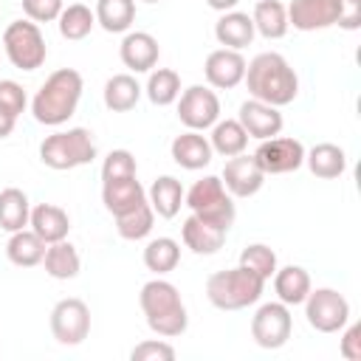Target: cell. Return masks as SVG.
<instances>
[{
    "instance_id": "4dcf8cb0",
    "label": "cell",
    "mask_w": 361,
    "mask_h": 361,
    "mask_svg": "<svg viewBox=\"0 0 361 361\" xmlns=\"http://www.w3.org/2000/svg\"><path fill=\"white\" fill-rule=\"evenodd\" d=\"M42 262H45V274L54 276V279H73L79 274V265H82L79 262V251L65 240L48 243Z\"/></svg>"
},
{
    "instance_id": "f546056e",
    "label": "cell",
    "mask_w": 361,
    "mask_h": 361,
    "mask_svg": "<svg viewBox=\"0 0 361 361\" xmlns=\"http://www.w3.org/2000/svg\"><path fill=\"white\" fill-rule=\"evenodd\" d=\"M212 149L220 152L223 158H234L240 152H245L248 144V133L243 130V124L237 118H226V121H214L212 124Z\"/></svg>"
},
{
    "instance_id": "836d02e7",
    "label": "cell",
    "mask_w": 361,
    "mask_h": 361,
    "mask_svg": "<svg viewBox=\"0 0 361 361\" xmlns=\"http://www.w3.org/2000/svg\"><path fill=\"white\" fill-rule=\"evenodd\" d=\"M56 20H59V34H62L65 39H73V42H76V39H85V37L93 31V25H96V14H93L85 3H71V6H65Z\"/></svg>"
},
{
    "instance_id": "5bb4252c",
    "label": "cell",
    "mask_w": 361,
    "mask_h": 361,
    "mask_svg": "<svg viewBox=\"0 0 361 361\" xmlns=\"http://www.w3.org/2000/svg\"><path fill=\"white\" fill-rule=\"evenodd\" d=\"M245 59L240 51H231V48H217L206 56V65H203V73H206V82L217 90H231L243 82L245 76Z\"/></svg>"
},
{
    "instance_id": "7bdbcfd3",
    "label": "cell",
    "mask_w": 361,
    "mask_h": 361,
    "mask_svg": "<svg viewBox=\"0 0 361 361\" xmlns=\"http://www.w3.org/2000/svg\"><path fill=\"white\" fill-rule=\"evenodd\" d=\"M341 355L350 358V361H361V324H350L344 330V336H341Z\"/></svg>"
},
{
    "instance_id": "4fadbf2b",
    "label": "cell",
    "mask_w": 361,
    "mask_h": 361,
    "mask_svg": "<svg viewBox=\"0 0 361 361\" xmlns=\"http://www.w3.org/2000/svg\"><path fill=\"white\" fill-rule=\"evenodd\" d=\"M220 180H223V186H226L228 195H234V197H251V195H257L262 189L265 172L259 169V164L254 161V155L240 152V155H234V158L226 161Z\"/></svg>"
},
{
    "instance_id": "ac0fdd59",
    "label": "cell",
    "mask_w": 361,
    "mask_h": 361,
    "mask_svg": "<svg viewBox=\"0 0 361 361\" xmlns=\"http://www.w3.org/2000/svg\"><path fill=\"white\" fill-rule=\"evenodd\" d=\"M226 228L217 226V223H209L197 214H189L183 220V228H180V237L186 243V248H192L195 254H214L223 248L226 243Z\"/></svg>"
},
{
    "instance_id": "f35d334b",
    "label": "cell",
    "mask_w": 361,
    "mask_h": 361,
    "mask_svg": "<svg viewBox=\"0 0 361 361\" xmlns=\"http://www.w3.org/2000/svg\"><path fill=\"white\" fill-rule=\"evenodd\" d=\"M0 110L14 116V118L25 110V90H23V85H17L11 79H0Z\"/></svg>"
},
{
    "instance_id": "4316f807",
    "label": "cell",
    "mask_w": 361,
    "mask_h": 361,
    "mask_svg": "<svg viewBox=\"0 0 361 361\" xmlns=\"http://www.w3.org/2000/svg\"><path fill=\"white\" fill-rule=\"evenodd\" d=\"M28 217H31V203H28V195L23 189H3L0 192V228L3 231H20L28 226Z\"/></svg>"
},
{
    "instance_id": "74e56055",
    "label": "cell",
    "mask_w": 361,
    "mask_h": 361,
    "mask_svg": "<svg viewBox=\"0 0 361 361\" xmlns=\"http://www.w3.org/2000/svg\"><path fill=\"white\" fill-rule=\"evenodd\" d=\"M135 155L130 149H113L102 164V180H118V178H135Z\"/></svg>"
},
{
    "instance_id": "ab89813d",
    "label": "cell",
    "mask_w": 361,
    "mask_h": 361,
    "mask_svg": "<svg viewBox=\"0 0 361 361\" xmlns=\"http://www.w3.org/2000/svg\"><path fill=\"white\" fill-rule=\"evenodd\" d=\"M130 358H133V361H172V358H175V347L166 344V341L152 338V341L135 344L133 353H130Z\"/></svg>"
},
{
    "instance_id": "5b68a950",
    "label": "cell",
    "mask_w": 361,
    "mask_h": 361,
    "mask_svg": "<svg viewBox=\"0 0 361 361\" xmlns=\"http://www.w3.org/2000/svg\"><path fill=\"white\" fill-rule=\"evenodd\" d=\"M96 158V144L90 130L73 127L65 133H54L39 144V161L51 169H76Z\"/></svg>"
},
{
    "instance_id": "603a6c76",
    "label": "cell",
    "mask_w": 361,
    "mask_h": 361,
    "mask_svg": "<svg viewBox=\"0 0 361 361\" xmlns=\"http://www.w3.org/2000/svg\"><path fill=\"white\" fill-rule=\"evenodd\" d=\"M274 290L282 305H302L310 293V274L302 265H285L274 271Z\"/></svg>"
},
{
    "instance_id": "6da1fadb",
    "label": "cell",
    "mask_w": 361,
    "mask_h": 361,
    "mask_svg": "<svg viewBox=\"0 0 361 361\" xmlns=\"http://www.w3.org/2000/svg\"><path fill=\"white\" fill-rule=\"evenodd\" d=\"M245 85H248V93L257 99V102H265V104H274V107H285L296 99L299 93V79H296V71L288 65V59L276 51H265V54H257L248 65H245Z\"/></svg>"
},
{
    "instance_id": "d6986e66",
    "label": "cell",
    "mask_w": 361,
    "mask_h": 361,
    "mask_svg": "<svg viewBox=\"0 0 361 361\" xmlns=\"http://www.w3.org/2000/svg\"><path fill=\"white\" fill-rule=\"evenodd\" d=\"M212 155H214V149H212L209 138L200 135L197 130H186L172 141V161L183 169H192V172L203 169L212 164Z\"/></svg>"
},
{
    "instance_id": "d6a6232c",
    "label": "cell",
    "mask_w": 361,
    "mask_h": 361,
    "mask_svg": "<svg viewBox=\"0 0 361 361\" xmlns=\"http://www.w3.org/2000/svg\"><path fill=\"white\" fill-rule=\"evenodd\" d=\"M180 262V245L172 240V237H155L147 243L144 248V265L152 271V274H169L175 271Z\"/></svg>"
},
{
    "instance_id": "ba28073f",
    "label": "cell",
    "mask_w": 361,
    "mask_h": 361,
    "mask_svg": "<svg viewBox=\"0 0 361 361\" xmlns=\"http://www.w3.org/2000/svg\"><path fill=\"white\" fill-rule=\"evenodd\" d=\"M307 324L319 333H338L350 322V302L333 288H316L305 299Z\"/></svg>"
},
{
    "instance_id": "d4e9b609",
    "label": "cell",
    "mask_w": 361,
    "mask_h": 361,
    "mask_svg": "<svg viewBox=\"0 0 361 361\" xmlns=\"http://www.w3.org/2000/svg\"><path fill=\"white\" fill-rule=\"evenodd\" d=\"M305 164L316 178L330 180V178H338L347 169V155L338 144L324 141V144H316L310 152H305Z\"/></svg>"
},
{
    "instance_id": "b9f144b4",
    "label": "cell",
    "mask_w": 361,
    "mask_h": 361,
    "mask_svg": "<svg viewBox=\"0 0 361 361\" xmlns=\"http://www.w3.org/2000/svg\"><path fill=\"white\" fill-rule=\"evenodd\" d=\"M344 31H355L361 25V0H338V20Z\"/></svg>"
},
{
    "instance_id": "f1b7e54d",
    "label": "cell",
    "mask_w": 361,
    "mask_h": 361,
    "mask_svg": "<svg viewBox=\"0 0 361 361\" xmlns=\"http://www.w3.org/2000/svg\"><path fill=\"white\" fill-rule=\"evenodd\" d=\"M93 14L107 34H124L135 20V0H99Z\"/></svg>"
},
{
    "instance_id": "3957f363",
    "label": "cell",
    "mask_w": 361,
    "mask_h": 361,
    "mask_svg": "<svg viewBox=\"0 0 361 361\" xmlns=\"http://www.w3.org/2000/svg\"><path fill=\"white\" fill-rule=\"evenodd\" d=\"M141 310L147 316V324L155 336H164V338H175L186 330L189 324V316H186V307L180 302V293L172 282L166 279H152L141 288Z\"/></svg>"
},
{
    "instance_id": "83f0119b",
    "label": "cell",
    "mask_w": 361,
    "mask_h": 361,
    "mask_svg": "<svg viewBox=\"0 0 361 361\" xmlns=\"http://www.w3.org/2000/svg\"><path fill=\"white\" fill-rule=\"evenodd\" d=\"M138 99H141V85L135 82V76L116 73V76L107 79V85H104V104H107V110L127 113V110H133L138 104Z\"/></svg>"
},
{
    "instance_id": "7c38bea8",
    "label": "cell",
    "mask_w": 361,
    "mask_h": 361,
    "mask_svg": "<svg viewBox=\"0 0 361 361\" xmlns=\"http://www.w3.org/2000/svg\"><path fill=\"white\" fill-rule=\"evenodd\" d=\"M178 118L189 127V130H206L220 118V99L214 90L203 87V85H192L180 93L178 102Z\"/></svg>"
},
{
    "instance_id": "cb8c5ba5",
    "label": "cell",
    "mask_w": 361,
    "mask_h": 361,
    "mask_svg": "<svg viewBox=\"0 0 361 361\" xmlns=\"http://www.w3.org/2000/svg\"><path fill=\"white\" fill-rule=\"evenodd\" d=\"M147 195H149L147 203L152 206V212H155L158 217L172 220V217L180 212V203H183V186H180L178 178H172V175H161V178H155Z\"/></svg>"
},
{
    "instance_id": "52a82bcc",
    "label": "cell",
    "mask_w": 361,
    "mask_h": 361,
    "mask_svg": "<svg viewBox=\"0 0 361 361\" xmlns=\"http://www.w3.org/2000/svg\"><path fill=\"white\" fill-rule=\"evenodd\" d=\"M3 48H6L8 62L20 71H37L48 56L45 37L34 20L8 23V28L3 31Z\"/></svg>"
},
{
    "instance_id": "484cf974",
    "label": "cell",
    "mask_w": 361,
    "mask_h": 361,
    "mask_svg": "<svg viewBox=\"0 0 361 361\" xmlns=\"http://www.w3.org/2000/svg\"><path fill=\"white\" fill-rule=\"evenodd\" d=\"M251 20L254 31H259L265 39H282L288 34V8L279 0H259Z\"/></svg>"
},
{
    "instance_id": "30bf717a",
    "label": "cell",
    "mask_w": 361,
    "mask_h": 361,
    "mask_svg": "<svg viewBox=\"0 0 361 361\" xmlns=\"http://www.w3.org/2000/svg\"><path fill=\"white\" fill-rule=\"evenodd\" d=\"M293 330V319L288 305L282 302H268L262 305L254 319H251V338L262 347V350H279L285 347V341L290 338Z\"/></svg>"
},
{
    "instance_id": "e575fe53",
    "label": "cell",
    "mask_w": 361,
    "mask_h": 361,
    "mask_svg": "<svg viewBox=\"0 0 361 361\" xmlns=\"http://www.w3.org/2000/svg\"><path fill=\"white\" fill-rule=\"evenodd\" d=\"M147 96L158 107H166V104L178 102V96H180V76L172 68L152 71L149 79H147Z\"/></svg>"
},
{
    "instance_id": "bcb514c9",
    "label": "cell",
    "mask_w": 361,
    "mask_h": 361,
    "mask_svg": "<svg viewBox=\"0 0 361 361\" xmlns=\"http://www.w3.org/2000/svg\"><path fill=\"white\" fill-rule=\"evenodd\" d=\"M144 3H158V0H144Z\"/></svg>"
},
{
    "instance_id": "60d3db41",
    "label": "cell",
    "mask_w": 361,
    "mask_h": 361,
    "mask_svg": "<svg viewBox=\"0 0 361 361\" xmlns=\"http://www.w3.org/2000/svg\"><path fill=\"white\" fill-rule=\"evenodd\" d=\"M65 0H23V11L34 23H51L62 14Z\"/></svg>"
},
{
    "instance_id": "ffe728a7",
    "label": "cell",
    "mask_w": 361,
    "mask_h": 361,
    "mask_svg": "<svg viewBox=\"0 0 361 361\" xmlns=\"http://www.w3.org/2000/svg\"><path fill=\"white\" fill-rule=\"evenodd\" d=\"M102 200H104L107 212L118 217V214H127L135 206H141L147 200V192L135 178H118V180H104Z\"/></svg>"
},
{
    "instance_id": "7a4b0ae2",
    "label": "cell",
    "mask_w": 361,
    "mask_h": 361,
    "mask_svg": "<svg viewBox=\"0 0 361 361\" xmlns=\"http://www.w3.org/2000/svg\"><path fill=\"white\" fill-rule=\"evenodd\" d=\"M79 99H82V73L73 68H59L37 90L31 102V113L39 124L59 127L76 113Z\"/></svg>"
},
{
    "instance_id": "d590c367",
    "label": "cell",
    "mask_w": 361,
    "mask_h": 361,
    "mask_svg": "<svg viewBox=\"0 0 361 361\" xmlns=\"http://www.w3.org/2000/svg\"><path fill=\"white\" fill-rule=\"evenodd\" d=\"M152 223H155V212H152V206L147 200L141 206H135L133 212L116 217V228H118V234L124 240H144L152 231Z\"/></svg>"
},
{
    "instance_id": "44dd1931",
    "label": "cell",
    "mask_w": 361,
    "mask_h": 361,
    "mask_svg": "<svg viewBox=\"0 0 361 361\" xmlns=\"http://www.w3.org/2000/svg\"><path fill=\"white\" fill-rule=\"evenodd\" d=\"M28 226L31 231L48 245V243H59L68 237L71 231V220L65 214V209L54 206V203H39L31 209V217H28Z\"/></svg>"
},
{
    "instance_id": "277c9868",
    "label": "cell",
    "mask_w": 361,
    "mask_h": 361,
    "mask_svg": "<svg viewBox=\"0 0 361 361\" xmlns=\"http://www.w3.org/2000/svg\"><path fill=\"white\" fill-rule=\"evenodd\" d=\"M265 288V279L245 265L217 271L206 279V296L217 310H243L254 302H259Z\"/></svg>"
},
{
    "instance_id": "8d00e7d4",
    "label": "cell",
    "mask_w": 361,
    "mask_h": 361,
    "mask_svg": "<svg viewBox=\"0 0 361 361\" xmlns=\"http://www.w3.org/2000/svg\"><path fill=\"white\" fill-rule=\"evenodd\" d=\"M240 265H245L248 271L259 274L262 279H271L274 271H276V254H274V248H268L265 243H251V245L243 248Z\"/></svg>"
},
{
    "instance_id": "1f68e13d",
    "label": "cell",
    "mask_w": 361,
    "mask_h": 361,
    "mask_svg": "<svg viewBox=\"0 0 361 361\" xmlns=\"http://www.w3.org/2000/svg\"><path fill=\"white\" fill-rule=\"evenodd\" d=\"M6 254H8V259H11L14 265H20V268H34V265H39L42 257H45V243H42L34 231L20 228V231L11 234V240H8V245H6Z\"/></svg>"
},
{
    "instance_id": "7402d4cb",
    "label": "cell",
    "mask_w": 361,
    "mask_h": 361,
    "mask_svg": "<svg viewBox=\"0 0 361 361\" xmlns=\"http://www.w3.org/2000/svg\"><path fill=\"white\" fill-rule=\"evenodd\" d=\"M254 20L245 11H223V17L214 23V37L223 48L240 51L245 45H251L254 39Z\"/></svg>"
},
{
    "instance_id": "8992f818",
    "label": "cell",
    "mask_w": 361,
    "mask_h": 361,
    "mask_svg": "<svg viewBox=\"0 0 361 361\" xmlns=\"http://www.w3.org/2000/svg\"><path fill=\"white\" fill-rule=\"evenodd\" d=\"M183 197H186V206L192 209V214H197V217H203L209 223H217L226 231L231 228V223L237 217V209H234V200L226 192L220 178L206 175V178L195 180V186Z\"/></svg>"
},
{
    "instance_id": "9c48e42d",
    "label": "cell",
    "mask_w": 361,
    "mask_h": 361,
    "mask_svg": "<svg viewBox=\"0 0 361 361\" xmlns=\"http://www.w3.org/2000/svg\"><path fill=\"white\" fill-rule=\"evenodd\" d=\"M51 333L65 347L82 344L90 333V307L76 296L59 299L51 310Z\"/></svg>"
},
{
    "instance_id": "8fae6325",
    "label": "cell",
    "mask_w": 361,
    "mask_h": 361,
    "mask_svg": "<svg viewBox=\"0 0 361 361\" xmlns=\"http://www.w3.org/2000/svg\"><path fill=\"white\" fill-rule=\"evenodd\" d=\"M254 161L259 164V169L265 175H285V172H296L305 164V147L296 138L288 135H274L259 141Z\"/></svg>"
},
{
    "instance_id": "f6af8a7d",
    "label": "cell",
    "mask_w": 361,
    "mask_h": 361,
    "mask_svg": "<svg viewBox=\"0 0 361 361\" xmlns=\"http://www.w3.org/2000/svg\"><path fill=\"white\" fill-rule=\"evenodd\" d=\"M206 3H209L214 11H231V8H234L240 0H206Z\"/></svg>"
},
{
    "instance_id": "ee69618b",
    "label": "cell",
    "mask_w": 361,
    "mask_h": 361,
    "mask_svg": "<svg viewBox=\"0 0 361 361\" xmlns=\"http://www.w3.org/2000/svg\"><path fill=\"white\" fill-rule=\"evenodd\" d=\"M14 116H8V113H3L0 110V138H8L11 135V130H14Z\"/></svg>"
},
{
    "instance_id": "9a60e30c",
    "label": "cell",
    "mask_w": 361,
    "mask_h": 361,
    "mask_svg": "<svg viewBox=\"0 0 361 361\" xmlns=\"http://www.w3.org/2000/svg\"><path fill=\"white\" fill-rule=\"evenodd\" d=\"M338 0H293L288 6V25L296 31H322L336 25Z\"/></svg>"
},
{
    "instance_id": "2e32d148",
    "label": "cell",
    "mask_w": 361,
    "mask_h": 361,
    "mask_svg": "<svg viewBox=\"0 0 361 361\" xmlns=\"http://www.w3.org/2000/svg\"><path fill=\"white\" fill-rule=\"evenodd\" d=\"M237 121L243 124V130L248 133V138H257V141L274 138L282 130V113H279V107L265 104V102H257V99L240 104Z\"/></svg>"
},
{
    "instance_id": "e0dca14e",
    "label": "cell",
    "mask_w": 361,
    "mask_h": 361,
    "mask_svg": "<svg viewBox=\"0 0 361 361\" xmlns=\"http://www.w3.org/2000/svg\"><path fill=\"white\" fill-rule=\"evenodd\" d=\"M118 54H121V62H124L130 71L147 73V71L155 68L161 51H158V39H155L152 34H147V31H130V34L121 39Z\"/></svg>"
}]
</instances>
